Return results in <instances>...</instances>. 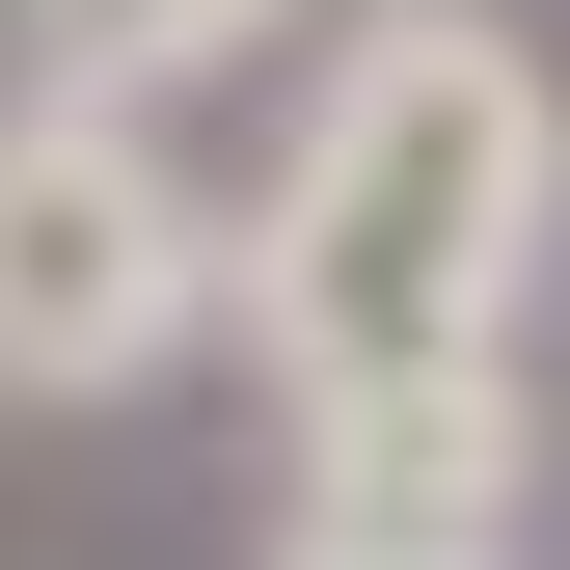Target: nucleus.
Returning a JSON list of instances; mask_svg holds the SVG:
<instances>
[{
	"mask_svg": "<svg viewBox=\"0 0 570 570\" xmlns=\"http://www.w3.org/2000/svg\"><path fill=\"white\" fill-rule=\"evenodd\" d=\"M570 245V109L489 0H381L326 55L299 164L218 218V299L299 407H407V381H517V299Z\"/></svg>",
	"mask_w": 570,
	"mask_h": 570,
	"instance_id": "obj_1",
	"label": "nucleus"
},
{
	"mask_svg": "<svg viewBox=\"0 0 570 570\" xmlns=\"http://www.w3.org/2000/svg\"><path fill=\"white\" fill-rule=\"evenodd\" d=\"M218 326V190L136 109H0V407H136Z\"/></svg>",
	"mask_w": 570,
	"mask_h": 570,
	"instance_id": "obj_2",
	"label": "nucleus"
},
{
	"mask_svg": "<svg viewBox=\"0 0 570 570\" xmlns=\"http://www.w3.org/2000/svg\"><path fill=\"white\" fill-rule=\"evenodd\" d=\"M543 489V381H407V407H299V543L326 570H489Z\"/></svg>",
	"mask_w": 570,
	"mask_h": 570,
	"instance_id": "obj_3",
	"label": "nucleus"
},
{
	"mask_svg": "<svg viewBox=\"0 0 570 570\" xmlns=\"http://www.w3.org/2000/svg\"><path fill=\"white\" fill-rule=\"evenodd\" d=\"M245 28H272V0H28V82H0V109H164L190 55H245Z\"/></svg>",
	"mask_w": 570,
	"mask_h": 570,
	"instance_id": "obj_4",
	"label": "nucleus"
},
{
	"mask_svg": "<svg viewBox=\"0 0 570 570\" xmlns=\"http://www.w3.org/2000/svg\"><path fill=\"white\" fill-rule=\"evenodd\" d=\"M299 570H326V543H299Z\"/></svg>",
	"mask_w": 570,
	"mask_h": 570,
	"instance_id": "obj_5",
	"label": "nucleus"
}]
</instances>
